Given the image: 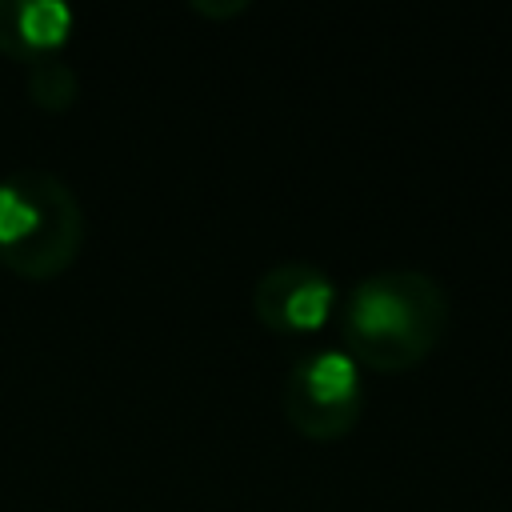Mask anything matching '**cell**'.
Segmentation results:
<instances>
[{
    "label": "cell",
    "instance_id": "1",
    "mask_svg": "<svg viewBox=\"0 0 512 512\" xmlns=\"http://www.w3.org/2000/svg\"><path fill=\"white\" fill-rule=\"evenodd\" d=\"M448 328V296L420 268L360 276L340 300V340L360 368L404 372L420 364Z\"/></svg>",
    "mask_w": 512,
    "mask_h": 512
},
{
    "label": "cell",
    "instance_id": "2",
    "mask_svg": "<svg viewBox=\"0 0 512 512\" xmlns=\"http://www.w3.org/2000/svg\"><path fill=\"white\" fill-rule=\"evenodd\" d=\"M84 244V208L48 168H16L0 180V264L24 280L60 276Z\"/></svg>",
    "mask_w": 512,
    "mask_h": 512
},
{
    "label": "cell",
    "instance_id": "3",
    "mask_svg": "<svg viewBox=\"0 0 512 512\" xmlns=\"http://www.w3.org/2000/svg\"><path fill=\"white\" fill-rule=\"evenodd\" d=\"M364 412V368L344 348L320 344L292 360L284 376V416L308 440H336Z\"/></svg>",
    "mask_w": 512,
    "mask_h": 512
},
{
    "label": "cell",
    "instance_id": "4",
    "mask_svg": "<svg viewBox=\"0 0 512 512\" xmlns=\"http://www.w3.org/2000/svg\"><path fill=\"white\" fill-rule=\"evenodd\" d=\"M340 308L336 280L304 260H284L260 272L252 284V312L264 328L284 336H312L320 332L332 312Z\"/></svg>",
    "mask_w": 512,
    "mask_h": 512
},
{
    "label": "cell",
    "instance_id": "5",
    "mask_svg": "<svg viewBox=\"0 0 512 512\" xmlns=\"http://www.w3.org/2000/svg\"><path fill=\"white\" fill-rule=\"evenodd\" d=\"M72 28L76 12L64 0H0V52L24 64L60 56Z\"/></svg>",
    "mask_w": 512,
    "mask_h": 512
},
{
    "label": "cell",
    "instance_id": "6",
    "mask_svg": "<svg viewBox=\"0 0 512 512\" xmlns=\"http://www.w3.org/2000/svg\"><path fill=\"white\" fill-rule=\"evenodd\" d=\"M24 84H28L32 104L44 108V112H64L80 96V76H76V68L64 56H48V60L28 64Z\"/></svg>",
    "mask_w": 512,
    "mask_h": 512
},
{
    "label": "cell",
    "instance_id": "7",
    "mask_svg": "<svg viewBox=\"0 0 512 512\" xmlns=\"http://www.w3.org/2000/svg\"><path fill=\"white\" fill-rule=\"evenodd\" d=\"M192 8L200 12V16H236V12H244L248 8V0H224V4H216V0H192Z\"/></svg>",
    "mask_w": 512,
    "mask_h": 512
}]
</instances>
